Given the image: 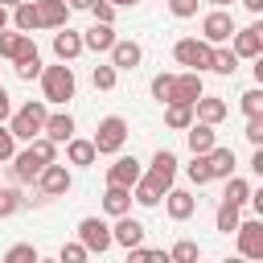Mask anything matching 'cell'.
Returning a JSON list of instances; mask_svg holds the SVG:
<instances>
[{"label": "cell", "mask_w": 263, "mask_h": 263, "mask_svg": "<svg viewBox=\"0 0 263 263\" xmlns=\"http://www.w3.org/2000/svg\"><path fill=\"white\" fill-rule=\"evenodd\" d=\"M45 123H49L45 99H29V103H25V107H16V111H12V119H8L12 136H16V140H25V144H33L37 136H45Z\"/></svg>", "instance_id": "1"}, {"label": "cell", "mask_w": 263, "mask_h": 263, "mask_svg": "<svg viewBox=\"0 0 263 263\" xmlns=\"http://www.w3.org/2000/svg\"><path fill=\"white\" fill-rule=\"evenodd\" d=\"M74 90H78V82H74V70L66 62L45 66V74H41V99L45 103H70Z\"/></svg>", "instance_id": "2"}, {"label": "cell", "mask_w": 263, "mask_h": 263, "mask_svg": "<svg viewBox=\"0 0 263 263\" xmlns=\"http://www.w3.org/2000/svg\"><path fill=\"white\" fill-rule=\"evenodd\" d=\"M90 140H95L99 156H119L123 144H127V119H123V115H107V119H99V127H95Z\"/></svg>", "instance_id": "3"}, {"label": "cell", "mask_w": 263, "mask_h": 263, "mask_svg": "<svg viewBox=\"0 0 263 263\" xmlns=\"http://www.w3.org/2000/svg\"><path fill=\"white\" fill-rule=\"evenodd\" d=\"M173 58H177L181 66H189L193 74H201V70L214 66V45L201 41V37H181V41L173 45Z\"/></svg>", "instance_id": "4"}, {"label": "cell", "mask_w": 263, "mask_h": 263, "mask_svg": "<svg viewBox=\"0 0 263 263\" xmlns=\"http://www.w3.org/2000/svg\"><path fill=\"white\" fill-rule=\"evenodd\" d=\"M234 16L226 12V8H210L205 16H201V41H210L214 49L218 45H226V41H234Z\"/></svg>", "instance_id": "5"}, {"label": "cell", "mask_w": 263, "mask_h": 263, "mask_svg": "<svg viewBox=\"0 0 263 263\" xmlns=\"http://www.w3.org/2000/svg\"><path fill=\"white\" fill-rule=\"evenodd\" d=\"M78 242H82L90 255H103V251L115 247V230H111L103 218H82V222H78Z\"/></svg>", "instance_id": "6"}, {"label": "cell", "mask_w": 263, "mask_h": 263, "mask_svg": "<svg viewBox=\"0 0 263 263\" xmlns=\"http://www.w3.org/2000/svg\"><path fill=\"white\" fill-rule=\"evenodd\" d=\"M74 189V177H70V168L58 160V164H45V173L37 177V193L41 197H66Z\"/></svg>", "instance_id": "7"}, {"label": "cell", "mask_w": 263, "mask_h": 263, "mask_svg": "<svg viewBox=\"0 0 263 263\" xmlns=\"http://www.w3.org/2000/svg\"><path fill=\"white\" fill-rule=\"evenodd\" d=\"M41 173H45V160L25 144V148L12 156V181H16V185H29V181L37 185V177H41Z\"/></svg>", "instance_id": "8"}, {"label": "cell", "mask_w": 263, "mask_h": 263, "mask_svg": "<svg viewBox=\"0 0 263 263\" xmlns=\"http://www.w3.org/2000/svg\"><path fill=\"white\" fill-rule=\"evenodd\" d=\"M144 177V164L136 156H115V164L107 168V185H119V189H136Z\"/></svg>", "instance_id": "9"}, {"label": "cell", "mask_w": 263, "mask_h": 263, "mask_svg": "<svg viewBox=\"0 0 263 263\" xmlns=\"http://www.w3.org/2000/svg\"><path fill=\"white\" fill-rule=\"evenodd\" d=\"M234 238H238V255H242V259H259V263H263V218L242 222Z\"/></svg>", "instance_id": "10"}, {"label": "cell", "mask_w": 263, "mask_h": 263, "mask_svg": "<svg viewBox=\"0 0 263 263\" xmlns=\"http://www.w3.org/2000/svg\"><path fill=\"white\" fill-rule=\"evenodd\" d=\"M197 99H205L201 74H193V70H181V74H177V82H173V103H189V107H197Z\"/></svg>", "instance_id": "11"}, {"label": "cell", "mask_w": 263, "mask_h": 263, "mask_svg": "<svg viewBox=\"0 0 263 263\" xmlns=\"http://www.w3.org/2000/svg\"><path fill=\"white\" fill-rule=\"evenodd\" d=\"M82 49H86V41H82V33H74L70 25L53 33V53H58V62H66V66H70V62H74Z\"/></svg>", "instance_id": "12"}, {"label": "cell", "mask_w": 263, "mask_h": 263, "mask_svg": "<svg viewBox=\"0 0 263 263\" xmlns=\"http://www.w3.org/2000/svg\"><path fill=\"white\" fill-rule=\"evenodd\" d=\"M148 177H152V181H160L164 189H173V181H177V156H173L168 148L152 152V160H148Z\"/></svg>", "instance_id": "13"}, {"label": "cell", "mask_w": 263, "mask_h": 263, "mask_svg": "<svg viewBox=\"0 0 263 263\" xmlns=\"http://www.w3.org/2000/svg\"><path fill=\"white\" fill-rule=\"evenodd\" d=\"M164 210H168L173 222H185V218L197 214V197H193L189 189H168V193H164Z\"/></svg>", "instance_id": "14"}, {"label": "cell", "mask_w": 263, "mask_h": 263, "mask_svg": "<svg viewBox=\"0 0 263 263\" xmlns=\"http://www.w3.org/2000/svg\"><path fill=\"white\" fill-rule=\"evenodd\" d=\"M144 62V49H140V41H132V37H119L115 41V49H111V66L115 70H136Z\"/></svg>", "instance_id": "15"}, {"label": "cell", "mask_w": 263, "mask_h": 263, "mask_svg": "<svg viewBox=\"0 0 263 263\" xmlns=\"http://www.w3.org/2000/svg\"><path fill=\"white\" fill-rule=\"evenodd\" d=\"M111 230H115V242H119V247H127V251L144 247V234H148V230H144V222H136L132 214H127V218H115V226H111Z\"/></svg>", "instance_id": "16"}, {"label": "cell", "mask_w": 263, "mask_h": 263, "mask_svg": "<svg viewBox=\"0 0 263 263\" xmlns=\"http://www.w3.org/2000/svg\"><path fill=\"white\" fill-rule=\"evenodd\" d=\"M185 140H189V152H193V156H210V152L218 148V140H214V127H210V123H193V127L185 132Z\"/></svg>", "instance_id": "17"}, {"label": "cell", "mask_w": 263, "mask_h": 263, "mask_svg": "<svg viewBox=\"0 0 263 263\" xmlns=\"http://www.w3.org/2000/svg\"><path fill=\"white\" fill-rule=\"evenodd\" d=\"M132 189H119V185H107V193H103V210L111 214V218H127L132 214Z\"/></svg>", "instance_id": "18"}, {"label": "cell", "mask_w": 263, "mask_h": 263, "mask_svg": "<svg viewBox=\"0 0 263 263\" xmlns=\"http://www.w3.org/2000/svg\"><path fill=\"white\" fill-rule=\"evenodd\" d=\"M37 8H41V29H66V21H70L66 0H37Z\"/></svg>", "instance_id": "19"}, {"label": "cell", "mask_w": 263, "mask_h": 263, "mask_svg": "<svg viewBox=\"0 0 263 263\" xmlns=\"http://www.w3.org/2000/svg\"><path fill=\"white\" fill-rule=\"evenodd\" d=\"M29 49H37L29 33H16V29H12V33H8V29L0 33V58H8V62H16V58H21V53H29Z\"/></svg>", "instance_id": "20"}, {"label": "cell", "mask_w": 263, "mask_h": 263, "mask_svg": "<svg viewBox=\"0 0 263 263\" xmlns=\"http://www.w3.org/2000/svg\"><path fill=\"white\" fill-rule=\"evenodd\" d=\"M82 41H86V49H95V53H111L119 37H115L111 25H90V29L82 33Z\"/></svg>", "instance_id": "21"}, {"label": "cell", "mask_w": 263, "mask_h": 263, "mask_svg": "<svg viewBox=\"0 0 263 263\" xmlns=\"http://www.w3.org/2000/svg\"><path fill=\"white\" fill-rule=\"evenodd\" d=\"M164 123H168L173 132H189V127L197 123V107H189V103H168V107H164Z\"/></svg>", "instance_id": "22"}, {"label": "cell", "mask_w": 263, "mask_h": 263, "mask_svg": "<svg viewBox=\"0 0 263 263\" xmlns=\"http://www.w3.org/2000/svg\"><path fill=\"white\" fill-rule=\"evenodd\" d=\"M66 160H70V164H78V168H90V164L99 160L95 140H78V136H74V140L66 144Z\"/></svg>", "instance_id": "23"}, {"label": "cell", "mask_w": 263, "mask_h": 263, "mask_svg": "<svg viewBox=\"0 0 263 263\" xmlns=\"http://www.w3.org/2000/svg\"><path fill=\"white\" fill-rule=\"evenodd\" d=\"M12 29H16V33L41 29V8H37V0H25L21 8H12Z\"/></svg>", "instance_id": "24"}, {"label": "cell", "mask_w": 263, "mask_h": 263, "mask_svg": "<svg viewBox=\"0 0 263 263\" xmlns=\"http://www.w3.org/2000/svg\"><path fill=\"white\" fill-rule=\"evenodd\" d=\"M226 103L218 99V95H205V99H197V123H210V127H218L222 119H226Z\"/></svg>", "instance_id": "25"}, {"label": "cell", "mask_w": 263, "mask_h": 263, "mask_svg": "<svg viewBox=\"0 0 263 263\" xmlns=\"http://www.w3.org/2000/svg\"><path fill=\"white\" fill-rule=\"evenodd\" d=\"M45 136H49L53 144H70V140H74V115H70V111H58V115H49V123H45Z\"/></svg>", "instance_id": "26"}, {"label": "cell", "mask_w": 263, "mask_h": 263, "mask_svg": "<svg viewBox=\"0 0 263 263\" xmlns=\"http://www.w3.org/2000/svg\"><path fill=\"white\" fill-rule=\"evenodd\" d=\"M230 49L238 53V62H242V58H251V62H259V58H263V45H259V37H255L251 29H238V33H234V41H230Z\"/></svg>", "instance_id": "27"}, {"label": "cell", "mask_w": 263, "mask_h": 263, "mask_svg": "<svg viewBox=\"0 0 263 263\" xmlns=\"http://www.w3.org/2000/svg\"><path fill=\"white\" fill-rule=\"evenodd\" d=\"M205 160H210L214 181H230V177H234V148H214Z\"/></svg>", "instance_id": "28"}, {"label": "cell", "mask_w": 263, "mask_h": 263, "mask_svg": "<svg viewBox=\"0 0 263 263\" xmlns=\"http://www.w3.org/2000/svg\"><path fill=\"white\" fill-rule=\"evenodd\" d=\"M12 70H16V78H21V82H33V78H41V74H45V66H41V53H37V49L21 53V58L12 62Z\"/></svg>", "instance_id": "29"}, {"label": "cell", "mask_w": 263, "mask_h": 263, "mask_svg": "<svg viewBox=\"0 0 263 263\" xmlns=\"http://www.w3.org/2000/svg\"><path fill=\"white\" fill-rule=\"evenodd\" d=\"M164 193H168V189H164L160 181H152L148 173H144V177H140V185L132 189V197H136L140 205H160V197H164Z\"/></svg>", "instance_id": "30"}, {"label": "cell", "mask_w": 263, "mask_h": 263, "mask_svg": "<svg viewBox=\"0 0 263 263\" xmlns=\"http://www.w3.org/2000/svg\"><path fill=\"white\" fill-rule=\"evenodd\" d=\"M214 226H218L222 234H238V226H242V218H238V205L222 201V205H218V214H214Z\"/></svg>", "instance_id": "31"}, {"label": "cell", "mask_w": 263, "mask_h": 263, "mask_svg": "<svg viewBox=\"0 0 263 263\" xmlns=\"http://www.w3.org/2000/svg\"><path fill=\"white\" fill-rule=\"evenodd\" d=\"M238 107H242V115H247V119H259V115H263V86L242 90V95H238Z\"/></svg>", "instance_id": "32"}, {"label": "cell", "mask_w": 263, "mask_h": 263, "mask_svg": "<svg viewBox=\"0 0 263 263\" xmlns=\"http://www.w3.org/2000/svg\"><path fill=\"white\" fill-rule=\"evenodd\" d=\"M222 201H230V205H247V201H251V185H247L242 177H230V181H226Z\"/></svg>", "instance_id": "33"}, {"label": "cell", "mask_w": 263, "mask_h": 263, "mask_svg": "<svg viewBox=\"0 0 263 263\" xmlns=\"http://www.w3.org/2000/svg\"><path fill=\"white\" fill-rule=\"evenodd\" d=\"M168 255H173V263H201V251H197L193 238H177Z\"/></svg>", "instance_id": "34"}, {"label": "cell", "mask_w": 263, "mask_h": 263, "mask_svg": "<svg viewBox=\"0 0 263 263\" xmlns=\"http://www.w3.org/2000/svg\"><path fill=\"white\" fill-rule=\"evenodd\" d=\"M90 82H95V90H115V82H119V70L107 62V66H95L90 70Z\"/></svg>", "instance_id": "35"}, {"label": "cell", "mask_w": 263, "mask_h": 263, "mask_svg": "<svg viewBox=\"0 0 263 263\" xmlns=\"http://www.w3.org/2000/svg\"><path fill=\"white\" fill-rule=\"evenodd\" d=\"M185 177H189L193 185H210V181H214V173H210V160H205V156H193V160L185 164Z\"/></svg>", "instance_id": "36"}, {"label": "cell", "mask_w": 263, "mask_h": 263, "mask_svg": "<svg viewBox=\"0 0 263 263\" xmlns=\"http://www.w3.org/2000/svg\"><path fill=\"white\" fill-rule=\"evenodd\" d=\"M4 263H41V255H37L33 242H16V247L4 251Z\"/></svg>", "instance_id": "37"}, {"label": "cell", "mask_w": 263, "mask_h": 263, "mask_svg": "<svg viewBox=\"0 0 263 263\" xmlns=\"http://www.w3.org/2000/svg\"><path fill=\"white\" fill-rule=\"evenodd\" d=\"M210 70L230 78V74L238 70V53H234V49H214V66H210Z\"/></svg>", "instance_id": "38"}, {"label": "cell", "mask_w": 263, "mask_h": 263, "mask_svg": "<svg viewBox=\"0 0 263 263\" xmlns=\"http://www.w3.org/2000/svg\"><path fill=\"white\" fill-rule=\"evenodd\" d=\"M173 82H177V74H156V78H152V99L168 107V103H173Z\"/></svg>", "instance_id": "39"}, {"label": "cell", "mask_w": 263, "mask_h": 263, "mask_svg": "<svg viewBox=\"0 0 263 263\" xmlns=\"http://www.w3.org/2000/svg\"><path fill=\"white\" fill-rule=\"evenodd\" d=\"M123 263H173V255L168 251H148V247H136V251H127V259Z\"/></svg>", "instance_id": "40"}, {"label": "cell", "mask_w": 263, "mask_h": 263, "mask_svg": "<svg viewBox=\"0 0 263 263\" xmlns=\"http://www.w3.org/2000/svg\"><path fill=\"white\" fill-rule=\"evenodd\" d=\"M29 148H33V152H37V156H41L45 164H58V144H53L49 136H37V140H33Z\"/></svg>", "instance_id": "41"}, {"label": "cell", "mask_w": 263, "mask_h": 263, "mask_svg": "<svg viewBox=\"0 0 263 263\" xmlns=\"http://www.w3.org/2000/svg\"><path fill=\"white\" fill-rule=\"evenodd\" d=\"M90 259V251L82 247V242H66L62 251H58V263H86Z\"/></svg>", "instance_id": "42"}, {"label": "cell", "mask_w": 263, "mask_h": 263, "mask_svg": "<svg viewBox=\"0 0 263 263\" xmlns=\"http://www.w3.org/2000/svg\"><path fill=\"white\" fill-rule=\"evenodd\" d=\"M16 156V136H12V127L8 123H0V164L4 160H12Z\"/></svg>", "instance_id": "43"}, {"label": "cell", "mask_w": 263, "mask_h": 263, "mask_svg": "<svg viewBox=\"0 0 263 263\" xmlns=\"http://www.w3.org/2000/svg\"><path fill=\"white\" fill-rule=\"evenodd\" d=\"M21 201H25V197H21L16 189H4V185H0V218L16 214V210H21Z\"/></svg>", "instance_id": "44"}, {"label": "cell", "mask_w": 263, "mask_h": 263, "mask_svg": "<svg viewBox=\"0 0 263 263\" xmlns=\"http://www.w3.org/2000/svg\"><path fill=\"white\" fill-rule=\"evenodd\" d=\"M197 4L201 0H168V12L181 16V21H189V16H197Z\"/></svg>", "instance_id": "45"}, {"label": "cell", "mask_w": 263, "mask_h": 263, "mask_svg": "<svg viewBox=\"0 0 263 263\" xmlns=\"http://www.w3.org/2000/svg\"><path fill=\"white\" fill-rule=\"evenodd\" d=\"M90 16H95V25H111V21H115V4H107V0H95Z\"/></svg>", "instance_id": "46"}, {"label": "cell", "mask_w": 263, "mask_h": 263, "mask_svg": "<svg viewBox=\"0 0 263 263\" xmlns=\"http://www.w3.org/2000/svg\"><path fill=\"white\" fill-rule=\"evenodd\" d=\"M242 136H247L255 148H263V115H259V119H247V132H242Z\"/></svg>", "instance_id": "47"}, {"label": "cell", "mask_w": 263, "mask_h": 263, "mask_svg": "<svg viewBox=\"0 0 263 263\" xmlns=\"http://www.w3.org/2000/svg\"><path fill=\"white\" fill-rule=\"evenodd\" d=\"M12 119V99H8V90L0 86V123H8Z\"/></svg>", "instance_id": "48"}, {"label": "cell", "mask_w": 263, "mask_h": 263, "mask_svg": "<svg viewBox=\"0 0 263 263\" xmlns=\"http://www.w3.org/2000/svg\"><path fill=\"white\" fill-rule=\"evenodd\" d=\"M251 168H255V177L263 181V148H255V156H251Z\"/></svg>", "instance_id": "49"}, {"label": "cell", "mask_w": 263, "mask_h": 263, "mask_svg": "<svg viewBox=\"0 0 263 263\" xmlns=\"http://www.w3.org/2000/svg\"><path fill=\"white\" fill-rule=\"evenodd\" d=\"M242 8H247V12H255V16H259V12H263V0H242Z\"/></svg>", "instance_id": "50"}, {"label": "cell", "mask_w": 263, "mask_h": 263, "mask_svg": "<svg viewBox=\"0 0 263 263\" xmlns=\"http://www.w3.org/2000/svg\"><path fill=\"white\" fill-rule=\"evenodd\" d=\"M66 4H70V12H74V8H86V12L95 8V0H66Z\"/></svg>", "instance_id": "51"}, {"label": "cell", "mask_w": 263, "mask_h": 263, "mask_svg": "<svg viewBox=\"0 0 263 263\" xmlns=\"http://www.w3.org/2000/svg\"><path fill=\"white\" fill-rule=\"evenodd\" d=\"M251 205H255V214L263 218V189H259V193H251Z\"/></svg>", "instance_id": "52"}, {"label": "cell", "mask_w": 263, "mask_h": 263, "mask_svg": "<svg viewBox=\"0 0 263 263\" xmlns=\"http://www.w3.org/2000/svg\"><path fill=\"white\" fill-rule=\"evenodd\" d=\"M251 33H255V37H259V45H263V16H259V21L251 25Z\"/></svg>", "instance_id": "53"}, {"label": "cell", "mask_w": 263, "mask_h": 263, "mask_svg": "<svg viewBox=\"0 0 263 263\" xmlns=\"http://www.w3.org/2000/svg\"><path fill=\"white\" fill-rule=\"evenodd\" d=\"M255 86H263V58L255 62Z\"/></svg>", "instance_id": "54"}, {"label": "cell", "mask_w": 263, "mask_h": 263, "mask_svg": "<svg viewBox=\"0 0 263 263\" xmlns=\"http://www.w3.org/2000/svg\"><path fill=\"white\" fill-rule=\"evenodd\" d=\"M8 21H12V12H8V8H0V33L8 29Z\"/></svg>", "instance_id": "55"}, {"label": "cell", "mask_w": 263, "mask_h": 263, "mask_svg": "<svg viewBox=\"0 0 263 263\" xmlns=\"http://www.w3.org/2000/svg\"><path fill=\"white\" fill-rule=\"evenodd\" d=\"M21 4H25V0H0V8H8V12H12V8H21Z\"/></svg>", "instance_id": "56"}, {"label": "cell", "mask_w": 263, "mask_h": 263, "mask_svg": "<svg viewBox=\"0 0 263 263\" xmlns=\"http://www.w3.org/2000/svg\"><path fill=\"white\" fill-rule=\"evenodd\" d=\"M107 4H115V8H132V4H140V0H107Z\"/></svg>", "instance_id": "57"}, {"label": "cell", "mask_w": 263, "mask_h": 263, "mask_svg": "<svg viewBox=\"0 0 263 263\" xmlns=\"http://www.w3.org/2000/svg\"><path fill=\"white\" fill-rule=\"evenodd\" d=\"M201 4H210V8H226V4H234V0H201Z\"/></svg>", "instance_id": "58"}, {"label": "cell", "mask_w": 263, "mask_h": 263, "mask_svg": "<svg viewBox=\"0 0 263 263\" xmlns=\"http://www.w3.org/2000/svg\"><path fill=\"white\" fill-rule=\"evenodd\" d=\"M222 263H251V259H242V255H234V259H222Z\"/></svg>", "instance_id": "59"}, {"label": "cell", "mask_w": 263, "mask_h": 263, "mask_svg": "<svg viewBox=\"0 0 263 263\" xmlns=\"http://www.w3.org/2000/svg\"><path fill=\"white\" fill-rule=\"evenodd\" d=\"M41 263H58V259H41Z\"/></svg>", "instance_id": "60"}]
</instances>
